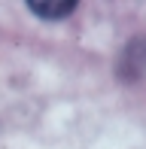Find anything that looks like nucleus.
Returning a JSON list of instances; mask_svg holds the SVG:
<instances>
[{
    "label": "nucleus",
    "mask_w": 146,
    "mask_h": 149,
    "mask_svg": "<svg viewBox=\"0 0 146 149\" xmlns=\"http://www.w3.org/2000/svg\"><path fill=\"white\" fill-rule=\"evenodd\" d=\"M146 70V37H137L122 55V76L137 79Z\"/></svg>",
    "instance_id": "f257e3e1"
},
{
    "label": "nucleus",
    "mask_w": 146,
    "mask_h": 149,
    "mask_svg": "<svg viewBox=\"0 0 146 149\" xmlns=\"http://www.w3.org/2000/svg\"><path fill=\"white\" fill-rule=\"evenodd\" d=\"M76 9V3H40V0H31L28 3V12H34V15H40V18H67L70 12Z\"/></svg>",
    "instance_id": "f03ea898"
}]
</instances>
